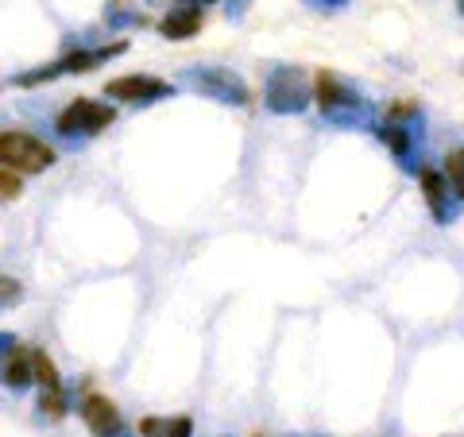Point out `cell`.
I'll use <instances>...</instances> for the list:
<instances>
[{"label": "cell", "mask_w": 464, "mask_h": 437, "mask_svg": "<svg viewBox=\"0 0 464 437\" xmlns=\"http://www.w3.org/2000/svg\"><path fill=\"white\" fill-rule=\"evenodd\" d=\"M418 186H422V194H426V206H430V213H433V221H438V225L453 221L457 209H460V201L449 198L445 174H441V170H422V174H418Z\"/></svg>", "instance_id": "8"}, {"label": "cell", "mask_w": 464, "mask_h": 437, "mask_svg": "<svg viewBox=\"0 0 464 437\" xmlns=\"http://www.w3.org/2000/svg\"><path fill=\"white\" fill-rule=\"evenodd\" d=\"M310 12H325V16H333V12H344L353 0H302Z\"/></svg>", "instance_id": "18"}, {"label": "cell", "mask_w": 464, "mask_h": 437, "mask_svg": "<svg viewBox=\"0 0 464 437\" xmlns=\"http://www.w3.org/2000/svg\"><path fill=\"white\" fill-rule=\"evenodd\" d=\"M116 121V109L109 105V101H93V97H78V101H70V105L58 112V136L63 140H93L101 136L105 128Z\"/></svg>", "instance_id": "3"}, {"label": "cell", "mask_w": 464, "mask_h": 437, "mask_svg": "<svg viewBox=\"0 0 464 437\" xmlns=\"http://www.w3.org/2000/svg\"><path fill=\"white\" fill-rule=\"evenodd\" d=\"M105 97L124 101V105H155L163 97H174V85L155 74H121L105 85Z\"/></svg>", "instance_id": "6"}, {"label": "cell", "mask_w": 464, "mask_h": 437, "mask_svg": "<svg viewBox=\"0 0 464 437\" xmlns=\"http://www.w3.org/2000/svg\"><path fill=\"white\" fill-rule=\"evenodd\" d=\"M128 51V43L121 39V43H109V47H90V51H70L66 58H58V63L51 66L54 70V78H63V74H90V70H97V66H105L109 58H116V54H124Z\"/></svg>", "instance_id": "7"}, {"label": "cell", "mask_w": 464, "mask_h": 437, "mask_svg": "<svg viewBox=\"0 0 464 437\" xmlns=\"http://www.w3.org/2000/svg\"><path fill=\"white\" fill-rule=\"evenodd\" d=\"M78 414H82L85 426H90L93 437H112L116 430H124L121 411H116V403L105 399V395H85L82 406H78Z\"/></svg>", "instance_id": "10"}, {"label": "cell", "mask_w": 464, "mask_h": 437, "mask_svg": "<svg viewBox=\"0 0 464 437\" xmlns=\"http://www.w3.org/2000/svg\"><path fill=\"white\" fill-rule=\"evenodd\" d=\"M20 283L16 279H0V306H12V302H20Z\"/></svg>", "instance_id": "20"}, {"label": "cell", "mask_w": 464, "mask_h": 437, "mask_svg": "<svg viewBox=\"0 0 464 437\" xmlns=\"http://www.w3.org/2000/svg\"><path fill=\"white\" fill-rule=\"evenodd\" d=\"M16 345H20V341H16V333H0V360H5Z\"/></svg>", "instance_id": "23"}, {"label": "cell", "mask_w": 464, "mask_h": 437, "mask_svg": "<svg viewBox=\"0 0 464 437\" xmlns=\"http://www.w3.org/2000/svg\"><path fill=\"white\" fill-rule=\"evenodd\" d=\"M112 437H132V433H128V430H116V433H112Z\"/></svg>", "instance_id": "25"}, {"label": "cell", "mask_w": 464, "mask_h": 437, "mask_svg": "<svg viewBox=\"0 0 464 437\" xmlns=\"http://www.w3.org/2000/svg\"><path fill=\"white\" fill-rule=\"evenodd\" d=\"M259 437H264V433H259Z\"/></svg>", "instance_id": "26"}, {"label": "cell", "mask_w": 464, "mask_h": 437, "mask_svg": "<svg viewBox=\"0 0 464 437\" xmlns=\"http://www.w3.org/2000/svg\"><path fill=\"white\" fill-rule=\"evenodd\" d=\"M201 24H206V8L201 5H174L163 20H159V35L163 39H174V43H186L201 32Z\"/></svg>", "instance_id": "9"}, {"label": "cell", "mask_w": 464, "mask_h": 437, "mask_svg": "<svg viewBox=\"0 0 464 437\" xmlns=\"http://www.w3.org/2000/svg\"><path fill=\"white\" fill-rule=\"evenodd\" d=\"M20 194H24L20 174L16 170H0V201H16Z\"/></svg>", "instance_id": "16"}, {"label": "cell", "mask_w": 464, "mask_h": 437, "mask_svg": "<svg viewBox=\"0 0 464 437\" xmlns=\"http://www.w3.org/2000/svg\"><path fill=\"white\" fill-rule=\"evenodd\" d=\"M35 384L39 391H63V380H58V368L47 353H39L35 348Z\"/></svg>", "instance_id": "13"}, {"label": "cell", "mask_w": 464, "mask_h": 437, "mask_svg": "<svg viewBox=\"0 0 464 437\" xmlns=\"http://www.w3.org/2000/svg\"><path fill=\"white\" fill-rule=\"evenodd\" d=\"M186 5H201V8H206V5H213V0H186Z\"/></svg>", "instance_id": "24"}, {"label": "cell", "mask_w": 464, "mask_h": 437, "mask_svg": "<svg viewBox=\"0 0 464 437\" xmlns=\"http://www.w3.org/2000/svg\"><path fill=\"white\" fill-rule=\"evenodd\" d=\"M54 148H47L43 140L27 132H0V170H16V174H39L54 167Z\"/></svg>", "instance_id": "4"}, {"label": "cell", "mask_w": 464, "mask_h": 437, "mask_svg": "<svg viewBox=\"0 0 464 437\" xmlns=\"http://www.w3.org/2000/svg\"><path fill=\"white\" fill-rule=\"evenodd\" d=\"M167 430V418H143L140 422V437H163Z\"/></svg>", "instance_id": "21"}, {"label": "cell", "mask_w": 464, "mask_h": 437, "mask_svg": "<svg viewBox=\"0 0 464 437\" xmlns=\"http://www.w3.org/2000/svg\"><path fill=\"white\" fill-rule=\"evenodd\" d=\"M248 8H252V0H225V16L232 24H240L244 16H248Z\"/></svg>", "instance_id": "19"}, {"label": "cell", "mask_w": 464, "mask_h": 437, "mask_svg": "<svg viewBox=\"0 0 464 437\" xmlns=\"http://www.w3.org/2000/svg\"><path fill=\"white\" fill-rule=\"evenodd\" d=\"M182 85H190L194 93L209 97V101L237 105V109H244L252 101L248 82H244L240 74H232V70H225V66H186L182 70Z\"/></svg>", "instance_id": "2"}, {"label": "cell", "mask_w": 464, "mask_h": 437, "mask_svg": "<svg viewBox=\"0 0 464 437\" xmlns=\"http://www.w3.org/2000/svg\"><path fill=\"white\" fill-rule=\"evenodd\" d=\"M441 174H445V182H449V190H453V198L464 201V148L445 159V170Z\"/></svg>", "instance_id": "14"}, {"label": "cell", "mask_w": 464, "mask_h": 437, "mask_svg": "<svg viewBox=\"0 0 464 437\" xmlns=\"http://www.w3.org/2000/svg\"><path fill=\"white\" fill-rule=\"evenodd\" d=\"M194 433V422L186 418V414H179V418H167V430H163V437H190Z\"/></svg>", "instance_id": "17"}, {"label": "cell", "mask_w": 464, "mask_h": 437, "mask_svg": "<svg viewBox=\"0 0 464 437\" xmlns=\"http://www.w3.org/2000/svg\"><path fill=\"white\" fill-rule=\"evenodd\" d=\"M0 384L8 391H24L35 384V348H24L16 345L12 353L0 360Z\"/></svg>", "instance_id": "11"}, {"label": "cell", "mask_w": 464, "mask_h": 437, "mask_svg": "<svg viewBox=\"0 0 464 437\" xmlns=\"http://www.w3.org/2000/svg\"><path fill=\"white\" fill-rule=\"evenodd\" d=\"M109 24L124 27V24H143V16H132V12H109Z\"/></svg>", "instance_id": "22"}, {"label": "cell", "mask_w": 464, "mask_h": 437, "mask_svg": "<svg viewBox=\"0 0 464 437\" xmlns=\"http://www.w3.org/2000/svg\"><path fill=\"white\" fill-rule=\"evenodd\" d=\"M314 101L322 105V116L333 128H368L375 124V109L368 97H360L353 85L333 70H317L314 78Z\"/></svg>", "instance_id": "1"}, {"label": "cell", "mask_w": 464, "mask_h": 437, "mask_svg": "<svg viewBox=\"0 0 464 437\" xmlns=\"http://www.w3.org/2000/svg\"><path fill=\"white\" fill-rule=\"evenodd\" d=\"M66 411H70V403H66V387H63V391H39V414H43V418L58 422Z\"/></svg>", "instance_id": "15"}, {"label": "cell", "mask_w": 464, "mask_h": 437, "mask_svg": "<svg viewBox=\"0 0 464 437\" xmlns=\"http://www.w3.org/2000/svg\"><path fill=\"white\" fill-rule=\"evenodd\" d=\"M375 132H380V140L387 143L391 151L399 155V163L411 170V155H414V140L422 136V124H395V121H380L375 124Z\"/></svg>", "instance_id": "12"}, {"label": "cell", "mask_w": 464, "mask_h": 437, "mask_svg": "<svg viewBox=\"0 0 464 437\" xmlns=\"http://www.w3.org/2000/svg\"><path fill=\"white\" fill-rule=\"evenodd\" d=\"M264 101H267L271 112H279V116H298V112H306V105L314 101V93H310L306 78H302V70H295V66H275L271 78H267Z\"/></svg>", "instance_id": "5"}]
</instances>
